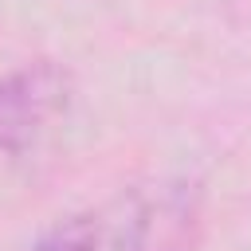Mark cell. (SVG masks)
Returning a JSON list of instances; mask_svg holds the SVG:
<instances>
[{"instance_id":"1","label":"cell","mask_w":251,"mask_h":251,"mask_svg":"<svg viewBox=\"0 0 251 251\" xmlns=\"http://www.w3.org/2000/svg\"><path fill=\"white\" fill-rule=\"evenodd\" d=\"M192 204L176 188H133L59 220L31 251H180Z\"/></svg>"},{"instance_id":"2","label":"cell","mask_w":251,"mask_h":251,"mask_svg":"<svg viewBox=\"0 0 251 251\" xmlns=\"http://www.w3.org/2000/svg\"><path fill=\"white\" fill-rule=\"evenodd\" d=\"M71 106V78L55 63H27L0 78V149L31 153Z\"/></svg>"}]
</instances>
